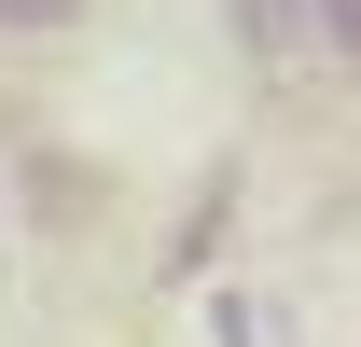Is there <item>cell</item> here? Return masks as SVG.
Instances as JSON below:
<instances>
[{"label":"cell","instance_id":"cell-2","mask_svg":"<svg viewBox=\"0 0 361 347\" xmlns=\"http://www.w3.org/2000/svg\"><path fill=\"white\" fill-rule=\"evenodd\" d=\"M97 0H0V42H70Z\"/></svg>","mask_w":361,"mask_h":347},{"label":"cell","instance_id":"cell-1","mask_svg":"<svg viewBox=\"0 0 361 347\" xmlns=\"http://www.w3.org/2000/svg\"><path fill=\"white\" fill-rule=\"evenodd\" d=\"M236 56H264V70H334V42H319V0H223Z\"/></svg>","mask_w":361,"mask_h":347}]
</instances>
